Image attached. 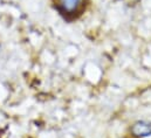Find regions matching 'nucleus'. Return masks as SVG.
I'll list each match as a JSON object with an SVG mask.
<instances>
[{"instance_id": "obj_1", "label": "nucleus", "mask_w": 151, "mask_h": 138, "mask_svg": "<svg viewBox=\"0 0 151 138\" xmlns=\"http://www.w3.org/2000/svg\"><path fill=\"white\" fill-rule=\"evenodd\" d=\"M86 0H55L56 8L65 15H74L84 5Z\"/></svg>"}, {"instance_id": "obj_2", "label": "nucleus", "mask_w": 151, "mask_h": 138, "mask_svg": "<svg viewBox=\"0 0 151 138\" xmlns=\"http://www.w3.org/2000/svg\"><path fill=\"white\" fill-rule=\"evenodd\" d=\"M130 134L135 138H145L151 136V122L137 121L130 128Z\"/></svg>"}]
</instances>
